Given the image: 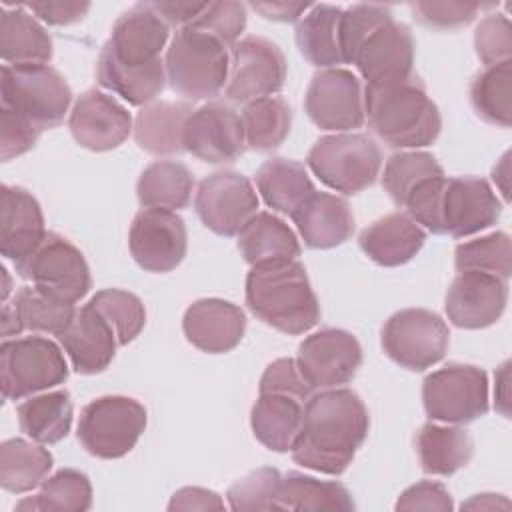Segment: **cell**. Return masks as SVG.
Returning <instances> with one entry per match:
<instances>
[{
	"label": "cell",
	"instance_id": "603a6c76",
	"mask_svg": "<svg viewBox=\"0 0 512 512\" xmlns=\"http://www.w3.org/2000/svg\"><path fill=\"white\" fill-rule=\"evenodd\" d=\"M186 340L202 352L224 354L236 348L246 330L240 306L222 298H200L192 302L182 318Z\"/></svg>",
	"mask_w": 512,
	"mask_h": 512
},
{
	"label": "cell",
	"instance_id": "d6986e66",
	"mask_svg": "<svg viewBox=\"0 0 512 512\" xmlns=\"http://www.w3.org/2000/svg\"><path fill=\"white\" fill-rule=\"evenodd\" d=\"M508 302V280L476 270L458 272L446 292L448 320L466 330L492 326L500 320Z\"/></svg>",
	"mask_w": 512,
	"mask_h": 512
},
{
	"label": "cell",
	"instance_id": "7bdbcfd3",
	"mask_svg": "<svg viewBox=\"0 0 512 512\" xmlns=\"http://www.w3.org/2000/svg\"><path fill=\"white\" fill-rule=\"evenodd\" d=\"M22 328L42 334L60 336L72 322L74 302L58 298L38 286H22L12 302Z\"/></svg>",
	"mask_w": 512,
	"mask_h": 512
},
{
	"label": "cell",
	"instance_id": "f6af8a7d",
	"mask_svg": "<svg viewBox=\"0 0 512 512\" xmlns=\"http://www.w3.org/2000/svg\"><path fill=\"white\" fill-rule=\"evenodd\" d=\"M88 304L110 324L118 346L132 342L146 324V310L142 300L120 288H104L96 292Z\"/></svg>",
	"mask_w": 512,
	"mask_h": 512
},
{
	"label": "cell",
	"instance_id": "5bb4252c",
	"mask_svg": "<svg viewBox=\"0 0 512 512\" xmlns=\"http://www.w3.org/2000/svg\"><path fill=\"white\" fill-rule=\"evenodd\" d=\"M194 208L208 230L230 238L238 236L244 224L258 214V196L246 176L220 170L198 184Z\"/></svg>",
	"mask_w": 512,
	"mask_h": 512
},
{
	"label": "cell",
	"instance_id": "816d5d0a",
	"mask_svg": "<svg viewBox=\"0 0 512 512\" xmlns=\"http://www.w3.org/2000/svg\"><path fill=\"white\" fill-rule=\"evenodd\" d=\"M478 4L464 2H412L410 10L414 18L432 30H456L470 24L478 10Z\"/></svg>",
	"mask_w": 512,
	"mask_h": 512
},
{
	"label": "cell",
	"instance_id": "8d00e7d4",
	"mask_svg": "<svg viewBox=\"0 0 512 512\" xmlns=\"http://www.w3.org/2000/svg\"><path fill=\"white\" fill-rule=\"evenodd\" d=\"M20 430L40 444H56L68 436L74 406L66 390H54L24 400L18 410Z\"/></svg>",
	"mask_w": 512,
	"mask_h": 512
},
{
	"label": "cell",
	"instance_id": "db71d44e",
	"mask_svg": "<svg viewBox=\"0 0 512 512\" xmlns=\"http://www.w3.org/2000/svg\"><path fill=\"white\" fill-rule=\"evenodd\" d=\"M38 136L40 132L24 118L0 106V158L4 162L32 150Z\"/></svg>",
	"mask_w": 512,
	"mask_h": 512
},
{
	"label": "cell",
	"instance_id": "f1b7e54d",
	"mask_svg": "<svg viewBox=\"0 0 512 512\" xmlns=\"http://www.w3.org/2000/svg\"><path fill=\"white\" fill-rule=\"evenodd\" d=\"M0 56L8 66H48L52 60L50 34L20 4L2 8Z\"/></svg>",
	"mask_w": 512,
	"mask_h": 512
},
{
	"label": "cell",
	"instance_id": "f5cc1de1",
	"mask_svg": "<svg viewBox=\"0 0 512 512\" xmlns=\"http://www.w3.org/2000/svg\"><path fill=\"white\" fill-rule=\"evenodd\" d=\"M260 394H286L306 402L312 396V388L304 380L294 358H278L264 370L260 378Z\"/></svg>",
	"mask_w": 512,
	"mask_h": 512
},
{
	"label": "cell",
	"instance_id": "1f68e13d",
	"mask_svg": "<svg viewBox=\"0 0 512 512\" xmlns=\"http://www.w3.org/2000/svg\"><path fill=\"white\" fill-rule=\"evenodd\" d=\"M238 250L250 266H258L296 260L300 256V242L282 218L258 212L238 232Z\"/></svg>",
	"mask_w": 512,
	"mask_h": 512
},
{
	"label": "cell",
	"instance_id": "bcb514c9",
	"mask_svg": "<svg viewBox=\"0 0 512 512\" xmlns=\"http://www.w3.org/2000/svg\"><path fill=\"white\" fill-rule=\"evenodd\" d=\"M510 236L506 232H492L468 242H460L454 250V266L458 272L476 270L510 278Z\"/></svg>",
	"mask_w": 512,
	"mask_h": 512
},
{
	"label": "cell",
	"instance_id": "2e32d148",
	"mask_svg": "<svg viewBox=\"0 0 512 512\" xmlns=\"http://www.w3.org/2000/svg\"><path fill=\"white\" fill-rule=\"evenodd\" d=\"M304 110L322 130L346 132L360 128L366 120L360 80L344 68L316 72L306 88Z\"/></svg>",
	"mask_w": 512,
	"mask_h": 512
},
{
	"label": "cell",
	"instance_id": "8fae6325",
	"mask_svg": "<svg viewBox=\"0 0 512 512\" xmlns=\"http://www.w3.org/2000/svg\"><path fill=\"white\" fill-rule=\"evenodd\" d=\"M450 332L440 314L426 308L394 312L382 328V350L398 366L422 372L438 364L448 350Z\"/></svg>",
	"mask_w": 512,
	"mask_h": 512
},
{
	"label": "cell",
	"instance_id": "680465c9",
	"mask_svg": "<svg viewBox=\"0 0 512 512\" xmlns=\"http://www.w3.org/2000/svg\"><path fill=\"white\" fill-rule=\"evenodd\" d=\"M150 8L166 22L178 30L190 26L208 6V2H148Z\"/></svg>",
	"mask_w": 512,
	"mask_h": 512
},
{
	"label": "cell",
	"instance_id": "681fc988",
	"mask_svg": "<svg viewBox=\"0 0 512 512\" xmlns=\"http://www.w3.org/2000/svg\"><path fill=\"white\" fill-rule=\"evenodd\" d=\"M186 28L200 30L232 48L246 28V6L242 2H208L206 10Z\"/></svg>",
	"mask_w": 512,
	"mask_h": 512
},
{
	"label": "cell",
	"instance_id": "f907efd6",
	"mask_svg": "<svg viewBox=\"0 0 512 512\" xmlns=\"http://www.w3.org/2000/svg\"><path fill=\"white\" fill-rule=\"evenodd\" d=\"M474 48L480 62L496 66L510 60L512 54V26L504 14H490L474 30Z\"/></svg>",
	"mask_w": 512,
	"mask_h": 512
},
{
	"label": "cell",
	"instance_id": "b9f144b4",
	"mask_svg": "<svg viewBox=\"0 0 512 512\" xmlns=\"http://www.w3.org/2000/svg\"><path fill=\"white\" fill-rule=\"evenodd\" d=\"M470 104L488 124L510 128L512 124V62L488 66L470 84Z\"/></svg>",
	"mask_w": 512,
	"mask_h": 512
},
{
	"label": "cell",
	"instance_id": "44dd1931",
	"mask_svg": "<svg viewBox=\"0 0 512 512\" xmlns=\"http://www.w3.org/2000/svg\"><path fill=\"white\" fill-rule=\"evenodd\" d=\"M414 48L410 28L392 18L362 42L352 64L358 68L366 84L404 78L412 74Z\"/></svg>",
	"mask_w": 512,
	"mask_h": 512
},
{
	"label": "cell",
	"instance_id": "7c38bea8",
	"mask_svg": "<svg viewBox=\"0 0 512 512\" xmlns=\"http://www.w3.org/2000/svg\"><path fill=\"white\" fill-rule=\"evenodd\" d=\"M14 268L24 280L68 302L82 300L92 288L84 254L56 232H46L38 248Z\"/></svg>",
	"mask_w": 512,
	"mask_h": 512
},
{
	"label": "cell",
	"instance_id": "8992f818",
	"mask_svg": "<svg viewBox=\"0 0 512 512\" xmlns=\"http://www.w3.org/2000/svg\"><path fill=\"white\" fill-rule=\"evenodd\" d=\"M72 102V90L52 66H2L0 106L24 118L38 132L56 128Z\"/></svg>",
	"mask_w": 512,
	"mask_h": 512
},
{
	"label": "cell",
	"instance_id": "9a60e30c",
	"mask_svg": "<svg viewBox=\"0 0 512 512\" xmlns=\"http://www.w3.org/2000/svg\"><path fill=\"white\" fill-rule=\"evenodd\" d=\"M296 364L312 390L340 388L356 376L362 346L346 330L322 328L300 342Z\"/></svg>",
	"mask_w": 512,
	"mask_h": 512
},
{
	"label": "cell",
	"instance_id": "74e56055",
	"mask_svg": "<svg viewBox=\"0 0 512 512\" xmlns=\"http://www.w3.org/2000/svg\"><path fill=\"white\" fill-rule=\"evenodd\" d=\"M194 176L186 164L176 160H156L146 166L136 184V196L144 208L180 210L192 196Z\"/></svg>",
	"mask_w": 512,
	"mask_h": 512
},
{
	"label": "cell",
	"instance_id": "cb8c5ba5",
	"mask_svg": "<svg viewBox=\"0 0 512 512\" xmlns=\"http://www.w3.org/2000/svg\"><path fill=\"white\" fill-rule=\"evenodd\" d=\"M0 252L14 266L26 260L46 236L44 214L38 200L24 188L2 186Z\"/></svg>",
	"mask_w": 512,
	"mask_h": 512
},
{
	"label": "cell",
	"instance_id": "3957f363",
	"mask_svg": "<svg viewBox=\"0 0 512 512\" xmlns=\"http://www.w3.org/2000/svg\"><path fill=\"white\" fill-rule=\"evenodd\" d=\"M364 114L372 132L390 148H422L442 130L438 106L418 74L366 84Z\"/></svg>",
	"mask_w": 512,
	"mask_h": 512
},
{
	"label": "cell",
	"instance_id": "83f0119b",
	"mask_svg": "<svg viewBox=\"0 0 512 512\" xmlns=\"http://www.w3.org/2000/svg\"><path fill=\"white\" fill-rule=\"evenodd\" d=\"M194 112L188 102H150L134 120L136 144L154 156H172L184 152V128Z\"/></svg>",
	"mask_w": 512,
	"mask_h": 512
},
{
	"label": "cell",
	"instance_id": "4fadbf2b",
	"mask_svg": "<svg viewBox=\"0 0 512 512\" xmlns=\"http://www.w3.org/2000/svg\"><path fill=\"white\" fill-rule=\"evenodd\" d=\"M288 64L268 38L246 36L230 48V70L224 94L230 102L248 104L282 90Z\"/></svg>",
	"mask_w": 512,
	"mask_h": 512
},
{
	"label": "cell",
	"instance_id": "6125c7cd",
	"mask_svg": "<svg viewBox=\"0 0 512 512\" xmlns=\"http://www.w3.org/2000/svg\"><path fill=\"white\" fill-rule=\"evenodd\" d=\"M24 328H22V322L14 310L12 304H4L2 308V336L8 338V336H16L20 334Z\"/></svg>",
	"mask_w": 512,
	"mask_h": 512
},
{
	"label": "cell",
	"instance_id": "9c48e42d",
	"mask_svg": "<svg viewBox=\"0 0 512 512\" xmlns=\"http://www.w3.org/2000/svg\"><path fill=\"white\" fill-rule=\"evenodd\" d=\"M68 378L62 350L44 336L6 338L0 346L2 398L22 400Z\"/></svg>",
	"mask_w": 512,
	"mask_h": 512
},
{
	"label": "cell",
	"instance_id": "7dc6e473",
	"mask_svg": "<svg viewBox=\"0 0 512 512\" xmlns=\"http://www.w3.org/2000/svg\"><path fill=\"white\" fill-rule=\"evenodd\" d=\"M282 474L276 468H258L228 488V506L236 512L280 510L278 488Z\"/></svg>",
	"mask_w": 512,
	"mask_h": 512
},
{
	"label": "cell",
	"instance_id": "ab89813d",
	"mask_svg": "<svg viewBox=\"0 0 512 512\" xmlns=\"http://www.w3.org/2000/svg\"><path fill=\"white\" fill-rule=\"evenodd\" d=\"M246 148L256 152L276 150L290 134L292 110L280 96H266L244 104L240 114Z\"/></svg>",
	"mask_w": 512,
	"mask_h": 512
},
{
	"label": "cell",
	"instance_id": "f35d334b",
	"mask_svg": "<svg viewBox=\"0 0 512 512\" xmlns=\"http://www.w3.org/2000/svg\"><path fill=\"white\" fill-rule=\"evenodd\" d=\"M280 510H342L356 508L350 490L340 482L318 480L302 472H286L278 488Z\"/></svg>",
	"mask_w": 512,
	"mask_h": 512
},
{
	"label": "cell",
	"instance_id": "11a10c76",
	"mask_svg": "<svg viewBox=\"0 0 512 512\" xmlns=\"http://www.w3.org/2000/svg\"><path fill=\"white\" fill-rule=\"evenodd\" d=\"M452 508H454V504H452L450 492L446 490L444 484L434 482V480H422V482H416V484L408 486L396 502V510H440V512H448Z\"/></svg>",
	"mask_w": 512,
	"mask_h": 512
},
{
	"label": "cell",
	"instance_id": "ffe728a7",
	"mask_svg": "<svg viewBox=\"0 0 512 512\" xmlns=\"http://www.w3.org/2000/svg\"><path fill=\"white\" fill-rule=\"evenodd\" d=\"M68 126L74 140L92 152L118 148L134 130L130 112L116 98L96 88L78 96Z\"/></svg>",
	"mask_w": 512,
	"mask_h": 512
},
{
	"label": "cell",
	"instance_id": "4316f807",
	"mask_svg": "<svg viewBox=\"0 0 512 512\" xmlns=\"http://www.w3.org/2000/svg\"><path fill=\"white\" fill-rule=\"evenodd\" d=\"M308 248L326 250L344 244L354 232L350 204L328 192H314L292 216Z\"/></svg>",
	"mask_w": 512,
	"mask_h": 512
},
{
	"label": "cell",
	"instance_id": "d590c367",
	"mask_svg": "<svg viewBox=\"0 0 512 512\" xmlns=\"http://www.w3.org/2000/svg\"><path fill=\"white\" fill-rule=\"evenodd\" d=\"M54 458L40 442L8 438L0 444V486L24 494L40 486L52 470Z\"/></svg>",
	"mask_w": 512,
	"mask_h": 512
},
{
	"label": "cell",
	"instance_id": "ac0fdd59",
	"mask_svg": "<svg viewBox=\"0 0 512 512\" xmlns=\"http://www.w3.org/2000/svg\"><path fill=\"white\" fill-rule=\"evenodd\" d=\"M184 150L208 164H226L240 158L246 140L236 110L224 102H208L196 108L184 128Z\"/></svg>",
	"mask_w": 512,
	"mask_h": 512
},
{
	"label": "cell",
	"instance_id": "e0dca14e",
	"mask_svg": "<svg viewBox=\"0 0 512 512\" xmlns=\"http://www.w3.org/2000/svg\"><path fill=\"white\" fill-rule=\"evenodd\" d=\"M128 248L146 272H170L186 256V224L174 210L144 208L132 220Z\"/></svg>",
	"mask_w": 512,
	"mask_h": 512
},
{
	"label": "cell",
	"instance_id": "277c9868",
	"mask_svg": "<svg viewBox=\"0 0 512 512\" xmlns=\"http://www.w3.org/2000/svg\"><path fill=\"white\" fill-rule=\"evenodd\" d=\"M246 304L264 324L284 334H304L320 320L318 298L298 260L252 266L246 276Z\"/></svg>",
	"mask_w": 512,
	"mask_h": 512
},
{
	"label": "cell",
	"instance_id": "c3c4849f",
	"mask_svg": "<svg viewBox=\"0 0 512 512\" xmlns=\"http://www.w3.org/2000/svg\"><path fill=\"white\" fill-rule=\"evenodd\" d=\"M388 6L380 4H354L342 10L340 18V48L344 64H352L362 42L384 22L392 20Z\"/></svg>",
	"mask_w": 512,
	"mask_h": 512
},
{
	"label": "cell",
	"instance_id": "60d3db41",
	"mask_svg": "<svg viewBox=\"0 0 512 512\" xmlns=\"http://www.w3.org/2000/svg\"><path fill=\"white\" fill-rule=\"evenodd\" d=\"M92 506V484L88 476L74 468H62L40 484L36 496L16 504L24 512H84Z\"/></svg>",
	"mask_w": 512,
	"mask_h": 512
},
{
	"label": "cell",
	"instance_id": "6f0895ef",
	"mask_svg": "<svg viewBox=\"0 0 512 512\" xmlns=\"http://www.w3.org/2000/svg\"><path fill=\"white\" fill-rule=\"evenodd\" d=\"M168 510H224L222 498L200 486H186L172 494Z\"/></svg>",
	"mask_w": 512,
	"mask_h": 512
},
{
	"label": "cell",
	"instance_id": "6da1fadb",
	"mask_svg": "<svg viewBox=\"0 0 512 512\" xmlns=\"http://www.w3.org/2000/svg\"><path fill=\"white\" fill-rule=\"evenodd\" d=\"M370 416L362 398L348 388L318 390L304 404L300 432L290 448L296 464L338 476L368 436Z\"/></svg>",
	"mask_w": 512,
	"mask_h": 512
},
{
	"label": "cell",
	"instance_id": "7402d4cb",
	"mask_svg": "<svg viewBox=\"0 0 512 512\" xmlns=\"http://www.w3.org/2000/svg\"><path fill=\"white\" fill-rule=\"evenodd\" d=\"M168 30L150 4L140 2L114 22L112 36L104 46L120 64L142 68L162 60L160 52L166 46Z\"/></svg>",
	"mask_w": 512,
	"mask_h": 512
},
{
	"label": "cell",
	"instance_id": "ba28073f",
	"mask_svg": "<svg viewBox=\"0 0 512 512\" xmlns=\"http://www.w3.org/2000/svg\"><path fill=\"white\" fill-rule=\"evenodd\" d=\"M146 428V408L130 396H100L88 402L78 420V442L96 458L126 456Z\"/></svg>",
	"mask_w": 512,
	"mask_h": 512
},
{
	"label": "cell",
	"instance_id": "836d02e7",
	"mask_svg": "<svg viewBox=\"0 0 512 512\" xmlns=\"http://www.w3.org/2000/svg\"><path fill=\"white\" fill-rule=\"evenodd\" d=\"M256 186L272 210L290 218L316 192L304 164L280 156L266 160L258 168Z\"/></svg>",
	"mask_w": 512,
	"mask_h": 512
},
{
	"label": "cell",
	"instance_id": "7a4b0ae2",
	"mask_svg": "<svg viewBox=\"0 0 512 512\" xmlns=\"http://www.w3.org/2000/svg\"><path fill=\"white\" fill-rule=\"evenodd\" d=\"M408 216L434 234L466 238L496 224L502 204L478 176H436L422 182L406 200Z\"/></svg>",
	"mask_w": 512,
	"mask_h": 512
},
{
	"label": "cell",
	"instance_id": "484cf974",
	"mask_svg": "<svg viewBox=\"0 0 512 512\" xmlns=\"http://www.w3.org/2000/svg\"><path fill=\"white\" fill-rule=\"evenodd\" d=\"M426 242V230L408 214L392 212L366 226L358 244L376 264L392 268L410 262Z\"/></svg>",
	"mask_w": 512,
	"mask_h": 512
},
{
	"label": "cell",
	"instance_id": "30bf717a",
	"mask_svg": "<svg viewBox=\"0 0 512 512\" xmlns=\"http://www.w3.org/2000/svg\"><path fill=\"white\" fill-rule=\"evenodd\" d=\"M422 404L430 420L472 422L488 412V376L478 366L450 362L424 378Z\"/></svg>",
	"mask_w": 512,
	"mask_h": 512
},
{
	"label": "cell",
	"instance_id": "d4e9b609",
	"mask_svg": "<svg viewBox=\"0 0 512 512\" xmlns=\"http://www.w3.org/2000/svg\"><path fill=\"white\" fill-rule=\"evenodd\" d=\"M58 340L78 374H98L106 370L118 346L114 330L90 304H84L74 314L70 326Z\"/></svg>",
	"mask_w": 512,
	"mask_h": 512
},
{
	"label": "cell",
	"instance_id": "91938a15",
	"mask_svg": "<svg viewBox=\"0 0 512 512\" xmlns=\"http://www.w3.org/2000/svg\"><path fill=\"white\" fill-rule=\"evenodd\" d=\"M252 8L260 12L266 20L274 22H296L312 8L308 2H252Z\"/></svg>",
	"mask_w": 512,
	"mask_h": 512
},
{
	"label": "cell",
	"instance_id": "94428289",
	"mask_svg": "<svg viewBox=\"0 0 512 512\" xmlns=\"http://www.w3.org/2000/svg\"><path fill=\"white\" fill-rule=\"evenodd\" d=\"M496 510V508H508V500L500 494H476L468 502L462 504V510Z\"/></svg>",
	"mask_w": 512,
	"mask_h": 512
},
{
	"label": "cell",
	"instance_id": "e575fe53",
	"mask_svg": "<svg viewBox=\"0 0 512 512\" xmlns=\"http://www.w3.org/2000/svg\"><path fill=\"white\" fill-rule=\"evenodd\" d=\"M342 8L332 4H312L296 24V44L300 54L316 68H338L344 64L340 48Z\"/></svg>",
	"mask_w": 512,
	"mask_h": 512
},
{
	"label": "cell",
	"instance_id": "9f6ffc18",
	"mask_svg": "<svg viewBox=\"0 0 512 512\" xmlns=\"http://www.w3.org/2000/svg\"><path fill=\"white\" fill-rule=\"evenodd\" d=\"M20 6L52 26L74 24L82 20L90 10L88 2H26Z\"/></svg>",
	"mask_w": 512,
	"mask_h": 512
},
{
	"label": "cell",
	"instance_id": "d6a6232c",
	"mask_svg": "<svg viewBox=\"0 0 512 512\" xmlns=\"http://www.w3.org/2000/svg\"><path fill=\"white\" fill-rule=\"evenodd\" d=\"M96 80L100 86L112 90L128 104L146 106L164 90L166 66L162 60L142 68L124 66L104 46L96 62Z\"/></svg>",
	"mask_w": 512,
	"mask_h": 512
},
{
	"label": "cell",
	"instance_id": "52a82bcc",
	"mask_svg": "<svg viewBox=\"0 0 512 512\" xmlns=\"http://www.w3.org/2000/svg\"><path fill=\"white\" fill-rule=\"evenodd\" d=\"M306 164L322 184L350 196L376 182L382 152L370 136L342 132L318 138L306 156Z\"/></svg>",
	"mask_w": 512,
	"mask_h": 512
},
{
	"label": "cell",
	"instance_id": "f546056e",
	"mask_svg": "<svg viewBox=\"0 0 512 512\" xmlns=\"http://www.w3.org/2000/svg\"><path fill=\"white\" fill-rule=\"evenodd\" d=\"M420 468L432 476H452L464 468L472 454L474 442L462 426L424 424L414 438Z\"/></svg>",
	"mask_w": 512,
	"mask_h": 512
},
{
	"label": "cell",
	"instance_id": "5b68a950",
	"mask_svg": "<svg viewBox=\"0 0 512 512\" xmlns=\"http://www.w3.org/2000/svg\"><path fill=\"white\" fill-rule=\"evenodd\" d=\"M164 66L174 92L188 100H208L228 82L230 48L200 30L182 28L170 42Z\"/></svg>",
	"mask_w": 512,
	"mask_h": 512
},
{
	"label": "cell",
	"instance_id": "4dcf8cb0",
	"mask_svg": "<svg viewBox=\"0 0 512 512\" xmlns=\"http://www.w3.org/2000/svg\"><path fill=\"white\" fill-rule=\"evenodd\" d=\"M304 404L286 394H260L250 412V426L256 440L268 450L288 452L300 432Z\"/></svg>",
	"mask_w": 512,
	"mask_h": 512
},
{
	"label": "cell",
	"instance_id": "ee69618b",
	"mask_svg": "<svg viewBox=\"0 0 512 512\" xmlns=\"http://www.w3.org/2000/svg\"><path fill=\"white\" fill-rule=\"evenodd\" d=\"M436 176H444V170L432 154L404 150V152L392 154L386 160L384 174H382V186L388 192V196L394 200V204L404 206L408 196L422 182L436 178Z\"/></svg>",
	"mask_w": 512,
	"mask_h": 512
}]
</instances>
